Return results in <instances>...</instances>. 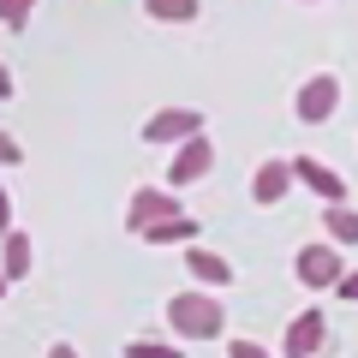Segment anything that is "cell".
<instances>
[{
  "instance_id": "1",
  "label": "cell",
  "mask_w": 358,
  "mask_h": 358,
  "mask_svg": "<svg viewBox=\"0 0 358 358\" xmlns=\"http://www.w3.org/2000/svg\"><path fill=\"white\" fill-rule=\"evenodd\" d=\"M167 322H173L185 341H215V334L227 329V310H221V299H209L203 287H192V293L167 299Z\"/></svg>"
},
{
  "instance_id": "18",
  "label": "cell",
  "mask_w": 358,
  "mask_h": 358,
  "mask_svg": "<svg viewBox=\"0 0 358 358\" xmlns=\"http://www.w3.org/2000/svg\"><path fill=\"white\" fill-rule=\"evenodd\" d=\"M24 162V150H18V138L13 131H0V167H18Z\"/></svg>"
},
{
  "instance_id": "20",
  "label": "cell",
  "mask_w": 358,
  "mask_h": 358,
  "mask_svg": "<svg viewBox=\"0 0 358 358\" xmlns=\"http://www.w3.org/2000/svg\"><path fill=\"white\" fill-rule=\"evenodd\" d=\"M334 287H341V299H352V305H358V275H341Z\"/></svg>"
},
{
  "instance_id": "9",
  "label": "cell",
  "mask_w": 358,
  "mask_h": 358,
  "mask_svg": "<svg viewBox=\"0 0 358 358\" xmlns=\"http://www.w3.org/2000/svg\"><path fill=\"white\" fill-rule=\"evenodd\" d=\"M185 268H192L197 287H227V281H233V263H227L221 251H203V245H192V251H185Z\"/></svg>"
},
{
  "instance_id": "23",
  "label": "cell",
  "mask_w": 358,
  "mask_h": 358,
  "mask_svg": "<svg viewBox=\"0 0 358 358\" xmlns=\"http://www.w3.org/2000/svg\"><path fill=\"white\" fill-rule=\"evenodd\" d=\"M0 293H6V281H0Z\"/></svg>"
},
{
  "instance_id": "2",
  "label": "cell",
  "mask_w": 358,
  "mask_h": 358,
  "mask_svg": "<svg viewBox=\"0 0 358 358\" xmlns=\"http://www.w3.org/2000/svg\"><path fill=\"white\" fill-rule=\"evenodd\" d=\"M334 108H341V78H334V72L305 78V84H299V96H293V114L305 120V126H322V120H334Z\"/></svg>"
},
{
  "instance_id": "7",
  "label": "cell",
  "mask_w": 358,
  "mask_h": 358,
  "mask_svg": "<svg viewBox=\"0 0 358 358\" xmlns=\"http://www.w3.org/2000/svg\"><path fill=\"white\" fill-rule=\"evenodd\" d=\"M203 131V114L197 108H162V114L143 120V143H185Z\"/></svg>"
},
{
  "instance_id": "22",
  "label": "cell",
  "mask_w": 358,
  "mask_h": 358,
  "mask_svg": "<svg viewBox=\"0 0 358 358\" xmlns=\"http://www.w3.org/2000/svg\"><path fill=\"white\" fill-rule=\"evenodd\" d=\"M0 102H13V72L0 66Z\"/></svg>"
},
{
  "instance_id": "6",
  "label": "cell",
  "mask_w": 358,
  "mask_h": 358,
  "mask_svg": "<svg viewBox=\"0 0 358 358\" xmlns=\"http://www.w3.org/2000/svg\"><path fill=\"white\" fill-rule=\"evenodd\" d=\"M293 268H299V281L305 287H334L346 275V263H341V245H299V257H293Z\"/></svg>"
},
{
  "instance_id": "19",
  "label": "cell",
  "mask_w": 358,
  "mask_h": 358,
  "mask_svg": "<svg viewBox=\"0 0 358 358\" xmlns=\"http://www.w3.org/2000/svg\"><path fill=\"white\" fill-rule=\"evenodd\" d=\"M13 233V197H6V185H0V239Z\"/></svg>"
},
{
  "instance_id": "17",
  "label": "cell",
  "mask_w": 358,
  "mask_h": 358,
  "mask_svg": "<svg viewBox=\"0 0 358 358\" xmlns=\"http://www.w3.org/2000/svg\"><path fill=\"white\" fill-rule=\"evenodd\" d=\"M227 358H275V352L257 346V341H227Z\"/></svg>"
},
{
  "instance_id": "3",
  "label": "cell",
  "mask_w": 358,
  "mask_h": 358,
  "mask_svg": "<svg viewBox=\"0 0 358 358\" xmlns=\"http://www.w3.org/2000/svg\"><path fill=\"white\" fill-rule=\"evenodd\" d=\"M209 167H215V143L197 131V138H185L173 150V167H167V192H179V185H197V179H209Z\"/></svg>"
},
{
  "instance_id": "8",
  "label": "cell",
  "mask_w": 358,
  "mask_h": 358,
  "mask_svg": "<svg viewBox=\"0 0 358 358\" xmlns=\"http://www.w3.org/2000/svg\"><path fill=\"white\" fill-rule=\"evenodd\" d=\"M287 167H293V179H305V185L322 197V203H346V179L334 173V167H322L317 155H293Z\"/></svg>"
},
{
  "instance_id": "5",
  "label": "cell",
  "mask_w": 358,
  "mask_h": 358,
  "mask_svg": "<svg viewBox=\"0 0 358 358\" xmlns=\"http://www.w3.org/2000/svg\"><path fill=\"white\" fill-rule=\"evenodd\" d=\"M322 341H329V317L317 305H305L293 322H287V341H281V358H317Z\"/></svg>"
},
{
  "instance_id": "11",
  "label": "cell",
  "mask_w": 358,
  "mask_h": 358,
  "mask_svg": "<svg viewBox=\"0 0 358 358\" xmlns=\"http://www.w3.org/2000/svg\"><path fill=\"white\" fill-rule=\"evenodd\" d=\"M287 192H293V167H287V162H263V167H257V179H251V197H257V203H281V197Z\"/></svg>"
},
{
  "instance_id": "15",
  "label": "cell",
  "mask_w": 358,
  "mask_h": 358,
  "mask_svg": "<svg viewBox=\"0 0 358 358\" xmlns=\"http://www.w3.org/2000/svg\"><path fill=\"white\" fill-rule=\"evenodd\" d=\"M126 358H185V352L167 341H126Z\"/></svg>"
},
{
  "instance_id": "12",
  "label": "cell",
  "mask_w": 358,
  "mask_h": 358,
  "mask_svg": "<svg viewBox=\"0 0 358 358\" xmlns=\"http://www.w3.org/2000/svg\"><path fill=\"white\" fill-rule=\"evenodd\" d=\"M197 227H203L197 215H167V221H155V227H143L138 239H150V245H197Z\"/></svg>"
},
{
  "instance_id": "4",
  "label": "cell",
  "mask_w": 358,
  "mask_h": 358,
  "mask_svg": "<svg viewBox=\"0 0 358 358\" xmlns=\"http://www.w3.org/2000/svg\"><path fill=\"white\" fill-rule=\"evenodd\" d=\"M167 215H185V209H179V197L167 192V185H138V192H131V203H126V227H131V233L155 227V221H167Z\"/></svg>"
},
{
  "instance_id": "13",
  "label": "cell",
  "mask_w": 358,
  "mask_h": 358,
  "mask_svg": "<svg viewBox=\"0 0 358 358\" xmlns=\"http://www.w3.org/2000/svg\"><path fill=\"white\" fill-rule=\"evenodd\" d=\"M322 233H329V245L346 251V245H358V215L346 203H329V209H322Z\"/></svg>"
},
{
  "instance_id": "14",
  "label": "cell",
  "mask_w": 358,
  "mask_h": 358,
  "mask_svg": "<svg viewBox=\"0 0 358 358\" xmlns=\"http://www.w3.org/2000/svg\"><path fill=\"white\" fill-rule=\"evenodd\" d=\"M150 18L155 24H185V18H197V0H150Z\"/></svg>"
},
{
  "instance_id": "21",
  "label": "cell",
  "mask_w": 358,
  "mask_h": 358,
  "mask_svg": "<svg viewBox=\"0 0 358 358\" xmlns=\"http://www.w3.org/2000/svg\"><path fill=\"white\" fill-rule=\"evenodd\" d=\"M48 358H78V346H72V341H54V346H48Z\"/></svg>"
},
{
  "instance_id": "16",
  "label": "cell",
  "mask_w": 358,
  "mask_h": 358,
  "mask_svg": "<svg viewBox=\"0 0 358 358\" xmlns=\"http://www.w3.org/2000/svg\"><path fill=\"white\" fill-rule=\"evenodd\" d=\"M36 6H42V0H0V24H13V30H18L30 13H36Z\"/></svg>"
},
{
  "instance_id": "10",
  "label": "cell",
  "mask_w": 358,
  "mask_h": 358,
  "mask_svg": "<svg viewBox=\"0 0 358 358\" xmlns=\"http://www.w3.org/2000/svg\"><path fill=\"white\" fill-rule=\"evenodd\" d=\"M30 263H36V251H30V233L13 227L6 239H0V281H24Z\"/></svg>"
}]
</instances>
